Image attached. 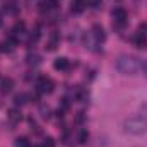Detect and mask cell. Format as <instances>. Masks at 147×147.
Wrapping results in <instances>:
<instances>
[{
	"label": "cell",
	"mask_w": 147,
	"mask_h": 147,
	"mask_svg": "<svg viewBox=\"0 0 147 147\" xmlns=\"http://www.w3.org/2000/svg\"><path fill=\"white\" fill-rule=\"evenodd\" d=\"M38 91L50 94V92L53 91V80H51L50 77H45V75L39 77V79H38Z\"/></svg>",
	"instance_id": "4"
},
{
	"label": "cell",
	"mask_w": 147,
	"mask_h": 147,
	"mask_svg": "<svg viewBox=\"0 0 147 147\" xmlns=\"http://www.w3.org/2000/svg\"><path fill=\"white\" fill-rule=\"evenodd\" d=\"M29 65H39L41 63V58L38 55H28V60H26Z\"/></svg>",
	"instance_id": "14"
},
{
	"label": "cell",
	"mask_w": 147,
	"mask_h": 147,
	"mask_svg": "<svg viewBox=\"0 0 147 147\" xmlns=\"http://www.w3.org/2000/svg\"><path fill=\"white\" fill-rule=\"evenodd\" d=\"M134 43H135V46H139V48H147V38L144 33H137L135 36H134Z\"/></svg>",
	"instance_id": "8"
},
{
	"label": "cell",
	"mask_w": 147,
	"mask_h": 147,
	"mask_svg": "<svg viewBox=\"0 0 147 147\" xmlns=\"http://www.w3.org/2000/svg\"><path fill=\"white\" fill-rule=\"evenodd\" d=\"M84 0H72V7H70V10H72L74 14H79V12H82L84 10Z\"/></svg>",
	"instance_id": "10"
},
{
	"label": "cell",
	"mask_w": 147,
	"mask_h": 147,
	"mask_svg": "<svg viewBox=\"0 0 147 147\" xmlns=\"http://www.w3.org/2000/svg\"><path fill=\"white\" fill-rule=\"evenodd\" d=\"M116 69H118L121 74L135 75V74L140 70V60H139V58H135V57L121 55V57L116 60Z\"/></svg>",
	"instance_id": "1"
},
{
	"label": "cell",
	"mask_w": 147,
	"mask_h": 147,
	"mask_svg": "<svg viewBox=\"0 0 147 147\" xmlns=\"http://www.w3.org/2000/svg\"><path fill=\"white\" fill-rule=\"evenodd\" d=\"M140 69H142V72H144V75L147 77V60H144V62H140Z\"/></svg>",
	"instance_id": "19"
},
{
	"label": "cell",
	"mask_w": 147,
	"mask_h": 147,
	"mask_svg": "<svg viewBox=\"0 0 147 147\" xmlns=\"http://www.w3.org/2000/svg\"><path fill=\"white\" fill-rule=\"evenodd\" d=\"M14 46H16V39H5V41H2V45H0V51L9 53V51L14 50Z\"/></svg>",
	"instance_id": "9"
},
{
	"label": "cell",
	"mask_w": 147,
	"mask_h": 147,
	"mask_svg": "<svg viewBox=\"0 0 147 147\" xmlns=\"http://www.w3.org/2000/svg\"><path fill=\"white\" fill-rule=\"evenodd\" d=\"M139 29H140V33H142V31H147V24H140Z\"/></svg>",
	"instance_id": "22"
},
{
	"label": "cell",
	"mask_w": 147,
	"mask_h": 147,
	"mask_svg": "<svg viewBox=\"0 0 147 147\" xmlns=\"http://www.w3.org/2000/svg\"><path fill=\"white\" fill-rule=\"evenodd\" d=\"M101 2H103V0H91V5H92L94 9H98V7L101 5Z\"/></svg>",
	"instance_id": "20"
},
{
	"label": "cell",
	"mask_w": 147,
	"mask_h": 147,
	"mask_svg": "<svg viewBox=\"0 0 147 147\" xmlns=\"http://www.w3.org/2000/svg\"><path fill=\"white\" fill-rule=\"evenodd\" d=\"M82 120H84V113H77V116H75V121H77V123H80Z\"/></svg>",
	"instance_id": "21"
},
{
	"label": "cell",
	"mask_w": 147,
	"mask_h": 147,
	"mask_svg": "<svg viewBox=\"0 0 147 147\" xmlns=\"http://www.w3.org/2000/svg\"><path fill=\"white\" fill-rule=\"evenodd\" d=\"M24 28H26V26H24V22H16V24H14L12 33H14V34H21V33H24Z\"/></svg>",
	"instance_id": "15"
},
{
	"label": "cell",
	"mask_w": 147,
	"mask_h": 147,
	"mask_svg": "<svg viewBox=\"0 0 147 147\" xmlns=\"http://www.w3.org/2000/svg\"><path fill=\"white\" fill-rule=\"evenodd\" d=\"M9 120H10L12 123H17V121L21 120V111L17 110V108L10 110V111H9Z\"/></svg>",
	"instance_id": "11"
},
{
	"label": "cell",
	"mask_w": 147,
	"mask_h": 147,
	"mask_svg": "<svg viewBox=\"0 0 147 147\" xmlns=\"http://www.w3.org/2000/svg\"><path fill=\"white\" fill-rule=\"evenodd\" d=\"M28 3H34V2H38V0H26Z\"/></svg>",
	"instance_id": "23"
},
{
	"label": "cell",
	"mask_w": 147,
	"mask_h": 147,
	"mask_svg": "<svg viewBox=\"0 0 147 147\" xmlns=\"http://www.w3.org/2000/svg\"><path fill=\"white\" fill-rule=\"evenodd\" d=\"M87 139H89L87 130H79V134H77V140H79L80 144H86V142H87Z\"/></svg>",
	"instance_id": "13"
},
{
	"label": "cell",
	"mask_w": 147,
	"mask_h": 147,
	"mask_svg": "<svg viewBox=\"0 0 147 147\" xmlns=\"http://www.w3.org/2000/svg\"><path fill=\"white\" fill-rule=\"evenodd\" d=\"M113 28H116V29H121L125 24H127V10L125 9H121V7H118V9H115L113 10Z\"/></svg>",
	"instance_id": "3"
},
{
	"label": "cell",
	"mask_w": 147,
	"mask_h": 147,
	"mask_svg": "<svg viewBox=\"0 0 147 147\" xmlns=\"http://www.w3.org/2000/svg\"><path fill=\"white\" fill-rule=\"evenodd\" d=\"M53 67H55L57 70H69V67H70V62H69L65 57H60V58H57V60H55Z\"/></svg>",
	"instance_id": "7"
},
{
	"label": "cell",
	"mask_w": 147,
	"mask_h": 147,
	"mask_svg": "<svg viewBox=\"0 0 147 147\" xmlns=\"http://www.w3.org/2000/svg\"><path fill=\"white\" fill-rule=\"evenodd\" d=\"M125 130L132 135H142L147 132V121L140 116V118H132V120H127L125 121Z\"/></svg>",
	"instance_id": "2"
},
{
	"label": "cell",
	"mask_w": 147,
	"mask_h": 147,
	"mask_svg": "<svg viewBox=\"0 0 147 147\" xmlns=\"http://www.w3.org/2000/svg\"><path fill=\"white\" fill-rule=\"evenodd\" d=\"M26 99H28V96H26V94H17V96L14 98V105H16V106H22V105H26V103H28Z\"/></svg>",
	"instance_id": "12"
},
{
	"label": "cell",
	"mask_w": 147,
	"mask_h": 147,
	"mask_svg": "<svg viewBox=\"0 0 147 147\" xmlns=\"http://www.w3.org/2000/svg\"><path fill=\"white\" fill-rule=\"evenodd\" d=\"M12 87H14V80H12L10 77L2 79V82H0V91H2L3 94H9V92L12 91Z\"/></svg>",
	"instance_id": "6"
},
{
	"label": "cell",
	"mask_w": 147,
	"mask_h": 147,
	"mask_svg": "<svg viewBox=\"0 0 147 147\" xmlns=\"http://www.w3.org/2000/svg\"><path fill=\"white\" fill-rule=\"evenodd\" d=\"M16 147H29L28 139H26V137H19V139H16Z\"/></svg>",
	"instance_id": "16"
},
{
	"label": "cell",
	"mask_w": 147,
	"mask_h": 147,
	"mask_svg": "<svg viewBox=\"0 0 147 147\" xmlns=\"http://www.w3.org/2000/svg\"><path fill=\"white\" fill-rule=\"evenodd\" d=\"M92 36H94V39H96L98 43H103V41L106 39V33H105V29H103L99 24H96V26L92 28Z\"/></svg>",
	"instance_id": "5"
},
{
	"label": "cell",
	"mask_w": 147,
	"mask_h": 147,
	"mask_svg": "<svg viewBox=\"0 0 147 147\" xmlns=\"http://www.w3.org/2000/svg\"><path fill=\"white\" fill-rule=\"evenodd\" d=\"M43 146H45V147H55V142H53V139H51V137H46Z\"/></svg>",
	"instance_id": "18"
},
{
	"label": "cell",
	"mask_w": 147,
	"mask_h": 147,
	"mask_svg": "<svg viewBox=\"0 0 147 147\" xmlns=\"http://www.w3.org/2000/svg\"><path fill=\"white\" fill-rule=\"evenodd\" d=\"M41 116L43 118H50V108L48 106H41Z\"/></svg>",
	"instance_id": "17"
}]
</instances>
